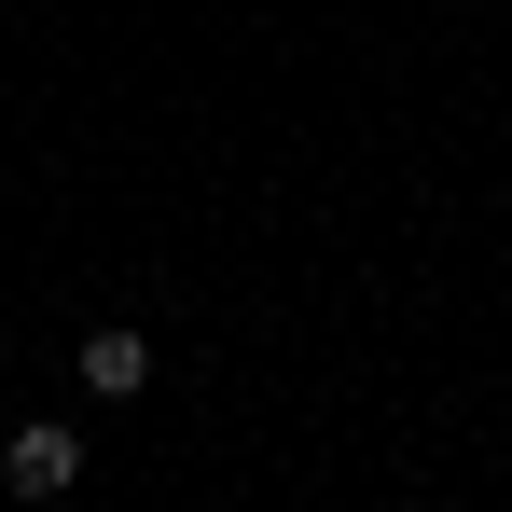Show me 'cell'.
<instances>
[{
  "label": "cell",
  "mask_w": 512,
  "mask_h": 512,
  "mask_svg": "<svg viewBox=\"0 0 512 512\" xmlns=\"http://www.w3.org/2000/svg\"><path fill=\"white\" fill-rule=\"evenodd\" d=\"M70 374H84L97 402H139V388H153V346L125 333V319H97V333H84V346H70Z\"/></svg>",
  "instance_id": "obj_2"
},
{
  "label": "cell",
  "mask_w": 512,
  "mask_h": 512,
  "mask_svg": "<svg viewBox=\"0 0 512 512\" xmlns=\"http://www.w3.org/2000/svg\"><path fill=\"white\" fill-rule=\"evenodd\" d=\"M0 471H14V499H84V429H56V416L0 429Z\"/></svg>",
  "instance_id": "obj_1"
}]
</instances>
